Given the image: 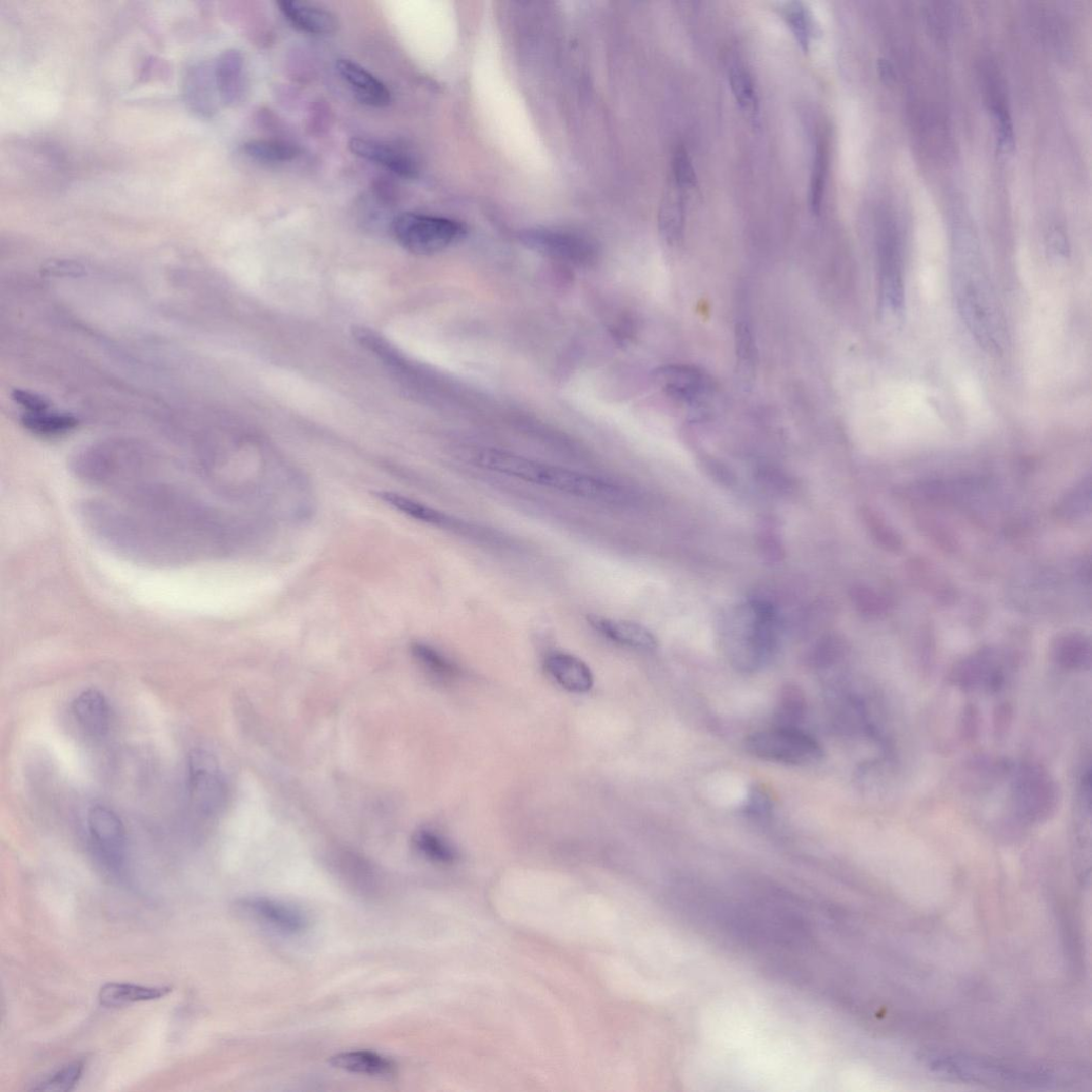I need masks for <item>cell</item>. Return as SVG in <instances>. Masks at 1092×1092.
<instances>
[{
	"label": "cell",
	"instance_id": "cell-43",
	"mask_svg": "<svg viewBox=\"0 0 1092 1092\" xmlns=\"http://www.w3.org/2000/svg\"><path fill=\"white\" fill-rule=\"evenodd\" d=\"M11 396L17 405L27 411L26 413H41L48 411L51 407L45 396L31 391L15 389Z\"/></svg>",
	"mask_w": 1092,
	"mask_h": 1092
},
{
	"label": "cell",
	"instance_id": "cell-4",
	"mask_svg": "<svg viewBox=\"0 0 1092 1092\" xmlns=\"http://www.w3.org/2000/svg\"><path fill=\"white\" fill-rule=\"evenodd\" d=\"M733 660L746 670L767 663L778 646L777 611L761 600L740 605L730 621Z\"/></svg>",
	"mask_w": 1092,
	"mask_h": 1092
},
{
	"label": "cell",
	"instance_id": "cell-8",
	"mask_svg": "<svg viewBox=\"0 0 1092 1092\" xmlns=\"http://www.w3.org/2000/svg\"><path fill=\"white\" fill-rule=\"evenodd\" d=\"M877 263L881 309L898 317L905 306V265L901 234L890 218H884L878 228Z\"/></svg>",
	"mask_w": 1092,
	"mask_h": 1092
},
{
	"label": "cell",
	"instance_id": "cell-10",
	"mask_svg": "<svg viewBox=\"0 0 1092 1092\" xmlns=\"http://www.w3.org/2000/svg\"><path fill=\"white\" fill-rule=\"evenodd\" d=\"M88 827L96 856L112 872L124 866L127 831L117 814L105 806H94L88 813Z\"/></svg>",
	"mask_w": 1092,
	"mask_h": 1092
},
{
	"label": "cell",
	"instance_id": "cell-13",
	"mask_svg": "<svg viewBox=\"0 0 1092 1092\" xmlns=\"http://www.w3.org/2000/svg\"><path fill=\"white\" fill-rule=\"evenodd\" d=\"M350 151L357 157L380 165L395 175L403 178H415L419 175L418 164L406 152L373 139L353 137L349 142Z\"/></svg>",
	"mask_w": 1092,
	"mask_h": 1092
},
{
	"label": "cell",
	"instance_id": "cell-12",
	"mask_svg": "<svg viewBox=\"0 0 1092 1092\" xmlns=\"http://www.w3.org/2000/svg\"><path fill=\"white\" fill-rule=\"evenodd\" d=\"M241 907L256 921L286 935H298L305 931L308 925L301 910L279 901L252 898L242 901Z\"/></svg>",
	"mask_w": 1092,
	"mask_h": 1092
},
{
	"label": "cell",
	"instance_id": "cell-26",
	"mask_svg": "<svg viewBox=\"0 0 1092 1092\" xmlns=\"http://www.w3.org/2000/svg\"><path fill=\"white\" fill-rule=\"evenodd\" d=\"M729 84L740 108L756 123L760 114V99L750 72L743 65H733L729 70Z\"/></svg>",
	"mask_w": 1092,
	"mask_h": 1092
},
{
	"label": "cell",
	"instance_id": "cell-28",
	"mask_svg": "<svg viewBox=\"0 0 1092 1092\" xmlns=\"http://www.w3.org/2000/svg\"><path fill=\"white\" fill-rule=\"evenodd\" d=\"M1054 657L1068 669H1084L1090 664V643L1079 633L1062 635L1054 644Z\"/></svg>",
	"mask_w": 1092,
	"mask_h": 1092
},
{
	"label": "cell",
	"instance_id": "cell-35",
	"mask_svg": "<svg viewBox=\"0 0 1092 1092\" xmlns=\"http://www.w3.org/2000/svg\"><path fill=\"white\" fill-rule=\"evenodd\" d=\"M85 1070L84 1061H74L54 1072L52 1076L34 1087L36 1091H71L82 1079Z\"/></svg>",
	"mask_w": 1092,
	"mask_h": 1092
},
{
	"label": "cell",
	"instance_id": "cell-5",
	"mask_svg": "<svg viewBox=\"0 0 1092 1092\" xmlns=\"http://www.w3.org/2000/svg\"><path fill=\"white\" fill-rule=\"evenodd\" d=\"M938 1074L973 1084L1002 1087H1041L1054 1081L1042 1068L1006 1064L965 1055H938L929 1059Z\"/></svg>",
	"mask_w": 1092,
	"mask_h": 1092
},
{
	"label": "cell",
	"instance_id": "cell-2",
	"mask_svg": "<svg viewBox=\"0 0 1092 1092\" xmlns=\"http://www.w3.org/2000/svg\"><path fill=\"white\" fill-rule=\"evenodd\" d=\"M473 461L483 469L586 500L609 504H622L629 500V494L622 486L508 451L482 448L474 451Z\"/></svg>",
	"mask_w": 1092,
	"mask_h": 1092
},
{
	"label": "cell",
	"instance_id": "cell-30",
	"mask_svg": "<svg viewBox=\"0 0 1092 1092\" xmlns=\"http://www.w3.org/2000/svg\"><path fill=\"white\" fill-rule=\"evenodd\" d=\"M781 14L790 27L797 43L805 52L809 51L812 39L816 37L818 26L814 22L813 15L802 2H790L781 5Z\"/></svg>",
	"mask_w": 1092,
	"mask_h": 1092
},
{
	"label": "cell",
	"instance_id": "cell-45",
	"mask_svg": "<svg viewBox=\"0 0 1092 1092\" xmlns=\"http://www.w3.org/2000/svg\"><path fill=\"white\" fill-rule=\"evenodd\" d=\"M771 809V801L768 793L762 787L752 788L745 810L751 816L764 817Z\"/></svg>",
	"mask_w": 1092,
	"mask_h": 1092
},
{
	"label": "cell",
	"instance_id": "cell-31",
	"mask_svg": "<svg viewBox=\"0 0 1092 1092\" xmlns=\"http://www.w3.org/2000/svg\"><path fill=\"white\" fill-rule=\"evenodd\" d=\"M22 425L29 431L38 435H59L67 433L78 426V420L69 413H25L21 419Z\"/></svg>",
	"mask_w": 1092,
	"mask_h": 1092
},
{
	"label": "cell",
	"instance_id": "cell-3",
	"mask_svg": "<svg viewBox=\"0 0 1092 1092\" xmlns=\"http://www.w3.org/2000/svg\"><path fill=\"white\" fill-rule=\"evenodd\" d=\"M973 251L961 252L954 265L957 304L972 335L988 352L999 353L1004 343L1000 310L988 276Z\"/></svg>",
	"mask_w": 1092,
	"mask_h": 1092
},
{
	"label": "cell",
	"instance_id": "cell-29",
	"mask_svg": "<svg viewBox=\"0 0 1092 1092\" xmlns=\"http://www.w3.org/2000/svg\"><path fill=\"white\" fill-rule=\"evenodd\" d=\"M245 154L254 161L263 163H287L301 155V149L282 141L253 139L244 145Z\"/></svg>",
	"mask_w": 1092,
	"mask_h": 1092
},
{
	"label": "cell",
	"instance_id": "cell-37",
	"mask_svg": "<svg viewBox=\"0 0 1092 1092\" xmlns=\"http://www.w3.org/2000/svg\"><path fill=\"white\" fill-rule=\"evenodd\" d=\"M736 349L739 370L745 379H749L754 366H756L757 350L756 342H754L751 330L746 323L737 325Z\"/></svg>",
	"mask_w": 1092,
	"mask_h": 1092
},
{
	"label": "cell",
	"instance_id": "cell-16",
	"mask_svg": "<svg viewBox=\"0 0 1092 1092\" xmlns=\"http://www.w3.org/2000/svg\"><path fill=\"white\" fill-rule=\"evenodd\" d=\"M335 67L337 73L362 104L374 108H385L390 105V90L362 66L349 59H339Z\"/></svg>",
	"mask_w": 1092,
	"mask_h": 1092
},
{
	"label": "cell",
	"instance_id": "cell-7",
	"mask_svg": "<svg viewBox=\"0 0 1092 1092\" xmlns=\"http://www.w3.org/2000/svg\"><path fill=\"white\" fill-rule=\"evenodd\" d=\"M746 750L759 759L793 766L820 762L823 749L816 739L800 728L776 727L751 734Z\"/></svg>",
	"mask_w": 1092,
	"mask_h": 1092
},
{
	"label": "cell",
	"instance_id": "cell-17",
	"mask_svg": "<svg viewBox=\"0 0 1092 1092\" xmlns=\"http://www.w3.org/2000/svg\"><path fill=\"white\" fill-rule=\"evenodd\" d=\"M525 241L532 249L540 253L573 264L588 263L593 256L588 243L578 237L563 233L530 232L526 235Z\"/></svg>",
	"mask_w": 1092,
	"mask_h": 1092
},
{
	"label": "cell",
	"instance_id": "cell-32",
	"mask_svg": "<svg viewBox=\"0 0 1092 1092\" xmlns=\"http://www.w3.org/2000/svg\"><path fill=\"white\" fill-rule=\"evenodd\" d=\"M413 657L434 678L451 681L459 677L460 669L444 654L426 644L412 646Z\"/></svg>",
	"mask_w": 1092,
	"mask_h": 1092
},
{
	"label": "cell",
	"instance_id": "cell-6",
	"mask_svg": "<svg viewBox=\"0 0 1092 1092\" xmlns=\"http://www.w3.org/2000/svg\"><path fill=\"white\" fill-rule=\"evenodd\" d=\"M391 230L397 243L418 255L442 252L460 242L466 228L449 218L416 213L396 216Z\"/></svg>",
	"mask_w": 1092,
	"mask_h": 1092
},
{
	"label": "cell",
	"instance_id": "cell-19",
	"mask_svg": "<svg viewBox=\"0 0 1092 1092\" xmlns=\"http://www.w3.org/2000/svg\"><path fill=\"white\" fill-rule=\"evenodd\" d=\"M590 626L611 642L639 650H653L658 647L654 634L637 622L602 617L591 614L587 618Z\"/></svg>",
	"mask_w": 1092,
	"mask_h": 1092
},
{
	"label": "cell",
	"instance_id": "cell-9",
	"mask_svg": "<svg viewBox=\"0 0 1092 1092\" xmlns=\"http://www.w3.org/2000/svg\"><path fill=\"white\" fill-rule=\"evenodd\" d=\"M188 774L193 807L204 816H215L227 801V785L217 759L206 750H192L188 757Z\"/></svg>",
	"mask_w": 1092,
	"mask_h": 1092
},
{
	"label": "cell",
	"instance_id": "cell-25",
	"mask_svg": "<svg viewBox=\"0 0 1092 1092\" xmlns=\"http://www.w3.org/2000/svg\"><path fill=\"white\" fill-rule=\"evenodd\" d=\"M660 226L668 244L680 242L685 226V190L673 181L664 197Z\"/></svg>",
	"mask_w": 1092,
	"mask_h": 1092
},
{
	"label": "cell",
	"instance_id": "cell-22",
	"mask_svg": "<svg viewBox=\"0 0 1092 1092\" xmlns=\"http://www.w3.org/2000/svg\"><path fill=\"white\" fill-rule=\"evenodd\" d=\"M172 992L171 987H149L130 983H108L99 991V1002L108 1008L161 1000Z\"/></svg>",
	"mask_w": 1092,
	"mask_h": 1092
},
{
	"label": "cell",
	"instance_id": "cell-46",
	"mask_svg": "<svg viewBox=\"0 0 1092 1092\" xmlns=\"http://www.w3.org/2000/svg\"><path fill=\"white\" fill-rule=\"evenodd\" d=\"M704 467L713 480H717L720 484L731 486L736 480L730 469L719 460L705 459Z\"/></svg>",
	"mask_w": 1092,
	"mask_h": 1092
},
{
	"label": "cell",
	"instance_id": "cell-36",
	"mask_svg": "<svg viewBox=\"0 0 1092 1092\" xmlns=\"http://www.w3.org/2000/svg\"><path fill=\"white\" fill-rule=\"evenodd\" d=\"M827 168L828 151L826 144L821 141L817 147L816 157H814L811 175L810 206L813 213L819 214L822 207Z\"/></svg>",
	"mask_w": 1092,
	"mask_h": 1092
},
{
	"label": "cell",
	"instance_id": "cell-39",
	"mask_svg": "<svg viewBox=\"0 0 1092 1092\" xmlns=\"http://www.w3.org/2000/svg\"><path fill=\"white\" fill-rule=\"evenodd\" d=\"M1090 505V481L1087 479L1066 496L1061 513L1067 519H1077L1089 510Z\"/></svg>",
	"mask_w": 1092,
	"mask_h": 1092
},
{
	"label": "cell",
	"instance_id": "cell-42",
	"mask_svg": "<svg viewBox=\"0 0 1092 1092\" xmlns=\"http://www.w3.org/2000/svg\"><path fill=\"white\" fill-rule=\"evenodd\" d=\"M842 652V645L835 637L823 639L811 653V662L817 666H827L837 661Z\"/></svg>",
	"mask_w": 1092,
	"mask_h": 1092
},
{
	"label": "cell",
	"instance_id": "cell-14",
	"mask_svg": "<svg viewBox=\"0 0 1092 1092\" xmlns=\"http://www.w3.org/2000/svg\"><path fill=\"white\" fill-rule=\"evenodd\" d=\"M1018 784L1020 808L1031 820H1042L1056 806V788L1047 774L1037 768L1022 772Z\"/></svg>",
	"mask_w": 1092,
	"mask_h": 1092
},
{
	"label": "cell",
	"instance_id": "cell-18",
	"mask_svg": "<svg viewBox=\"0 0 1092 1092\" xmlns=\"http://www.w3.org/2000/svg\"><path fill=\"white\" fill-rule=\"evenodd\" d=\"M289 24L297 30L313 35L333 34L339 29L337 17L327 9L301 0H283L276 4Z\"/></svg>",
	"mask_w": 1092,
	"mask_h": 1092
},
{
	"label": "cell",
	"instance_id": "cell-27",
	"mask_svg": "<svg viewBox=\"0 0 1092 1092\" xmlns=\"http://www.w3.org/2000/svg\"><path fill=\"white\" fill-rule=\"evenodd\" d=\"M381 498L390 506L411 516V518L439 526L446 529H463L461 523L450 518L449 515L434 510L421 503L404 498L391 492L381 493Z\"/></svg>",
	"mask_w": 1092,
	"mask_h": 1092
},
{
	"label": "cell",
	"instance_id": "cell-44",
	"mask_svg": "<svg viewBox=\"0 0 1092 1092\" xmlns=\"http://www.w3.org/2000/svg\"><path fill=\"white\" fill-rule=\"evenodd\" d=\"M44 273L54 277H78L86 273L84 265L71 260H57L44 267Z\"/></svg>",
	"mask_w": 1092,
	"mask_h": 1092
},
{
	"label": "cell",
	"instance_id": "cell-38",
	"mask_svg": "<svg viewBox=\"0 0 1092 1092\" xmlns=\"http://www.w3.org/2000/svg\"><path fill=\"white\" fill-rule=\"evenodd\" d=\"M672 181L687 190L698 186V175L688 151L684 147L675 150L672 160Z\"/></svg>",
	"mask_w": 1092,
	"mask_h": 1092
},
{
	"label": "cell",
	"instance_id": "cell-1",
	"mask_svg": "<svg viewBox=\"0 0 1092 1092\" xmlns=\"http://www.w3.org/2000/svg\"><path fill=\"white\" fill-rule=\"evenodd\" d=\"M82 515L96 538L135 562L177 566L217 551L218 520L208 513L113 499L87 501Z\"/></svg>",
	"mask_w": 1092,
	"mask_h": 1092
},
{
	"label": "cell",
	"instance_id": "cell-24",
	"mask_svg": "<svg viewBox=\"0 0 1092 1092\" xmlns=\"http://www.w3.org/2000/svg\"><path fill=\"white\" fill-rule=\"evenodd\" d=\"M330 1063L335 1068L373 1077H389L395 1072V1064L372 1051H347L335 1055Z\"/></svg>",
	"mask_w": 1092,
	"mask_h": 1092
},
{
	"label": "cell",
	"instance_id": "cell-21",
	"mask_svg": "<svg viewBox=\"0 0 1092 1092\" xmlns=\"http://www.w3.org/2000/svg\"><path fill=\"white\" fill-rule=\"evenodd\" d=\"M545 669L556 682L569 691L584 693L593 686L590 668L574 655L552 653L545 660Z\"/></svg>",
	"mask_w": 1092,
	"mask_h": 1092
},
{
	"label": "cell",
	"instance_id": "cell-34",
	"mask_svg": "<svg viewBox=\"0 0 1092 1092\" xmlns=\"http://www.w3.org/2000/svg\"><path fill=\"white\" fill-rule=\"evenodd\" d=\"M807 702L803 691L797 686L788 685L781 691L777 721L778 727L800 728L806 715Z\"/></svg>",
	"mask_w": 1092,
	"mask_h": 1092
},
{
	"label": "cell",
	"instance_id": "cell-40",
	"mask_svg": "<svg viewBox=\"0 0 1092 1092\" xmlns=\"http://www.w3.org/2000/svg\"><path fill=\"white\" fill-rule=\"evenodd\" d=\"M871 534L879 544L889 551L898 552L902 548V540L895 530L891 529L873 513L868 512L865 518Z\"/></svg>",
	"mask_w": 1092,
	"mask_h": 1092
},
{
	"label": "cell",
	"instance_id": "cell-41",
	"mask_svg": "<svg viewBox=\"0 0 1092 1092\" xmlns=\"http://www.w3.org/2000/svg\"><path fill=\"white\" fill-rule=\"evenodd\" d=\"M852 601L866 615H878L885 611L886 605L880 595L866 587L853 589Z\"/></svg>",
	"mask_w": 1092,
	"mask_h": 1092
},
{
	"label": "cell",
	"instance_id": "cell-33",
	"mask_svg": "<svg viewBox=\"0 0 1092 1092\" xmlns=\"http://www.w3.org/2000/svg\"><path fill=\"white\" fill-rule=\"evenodd\" d=\"M413 844L425 858L436 863L450 864L458 856L454 847L445 838L429 829L416 831Z\"/></svg>",
	"mask_w": 1092,
	"mask_h": 1092
},
{
	"label": "cell",
	"instance_id": "cell-20",
	"mask_svg": "<svg viewBox=\"0 0 1092 1092\" xmlns=\"http://www.w3.org/2000/svg\"><path fill=\"white\" fill-rule=\"evenodd\" d=\"M72 712L87 736L94 739L106 736L110 725V709L102 692L95 689L82 692L73 701Z\"/></svg>",
	"mask_w": 1092,
	"mask_h": 1092
},
{
	"label": "cell",
	"instance_id": "cell-15",
	"mask_svg": "<svg viewBox=\"0 0 1092 1092\" xmlns=\"http://www.w3.org/2000/svg\"><path fill=\"white\" fill-rule=\"evenodd\" d=\"M217 94L230 107L243 101L246 92L245 59L240 51L228 50L213 68Z\"/></svg>",
	"mask_w": 1092,
	"mask_h": 1092
},
{
	"label": "cell",
	"instance_id": "cell-23",
	"mask_svg": "<svg viewBox=\"0 0 1092 1092\" xmlns=\"http://www.w3.org/2000/svg\"><path fill=\"white\" fill-rule=\"evenodd\" d=\"M185 96L189 107L204 116L215 111L214 71L204 65H194L185 75ZM218 95V94H217Z\"/></svg>",
	"mask_w": 1092,
	"mask_h": 1092
},
{
	"label": "cell",
	"instance_id": "cell-11",
	"mask_svg": "<svg viewBox=\"0 0 1092 1092\" xmlns=\"http://www.w3.org/2000/svg\"><path fill=\"white\" fill-rule=\"evenodd\" d=\"M653 381L665 394L685 404H700L712 393V383L701 369L668 365L655 370Z\"/></svg>",
	"mask_w": 1092,
	"mask_h": 1092
}]
</instances>
